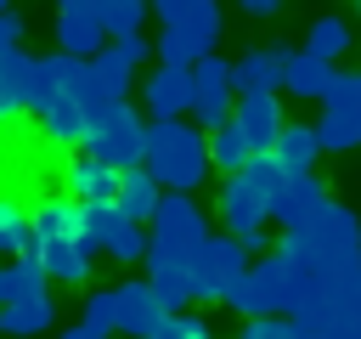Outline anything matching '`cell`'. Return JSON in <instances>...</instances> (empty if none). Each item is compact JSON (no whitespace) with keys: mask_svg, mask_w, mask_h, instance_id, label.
<instances>
[{"mask_svg":"<svg viewBox=\"0 0 361 339\" xmlns=\"http://www.w3.org/2000/svg\"><path fill=\"white\" fill-rule=\"evenodd\" d=\"M282 164H276V153H254L237 175H226V186H220V220H226V232L248 249V254H259L271 237H265V220H271V198H276V186H282Z\"/></svg>","mask_w":361,"mask_h":339,"instance_id":"cell-1","label":"cell"},{"mask_svg":"<svg viewBox=\"0 0 361 339\" xmlns=\"http://www.w3.org/2000/svg\"><path fill=\"white\" fill-rule=\"evenodd\" d=\"M164 192H197L209 164V130L186 119H147V158H141Z\"/></svg>","mask_w":361,"mask_h":339,"instance_id":"cell-2","label":"cell"},{"mask_svg":"<svg viewBox=\"0 0 361 339\" xmlns=\"http://www.w3.org/2000/svg\"><path fill=\"white\" fill-rule=\"evenodd\" d=\"M220 305H231L243 316H293L305 305V282H299V271L282 254H259L254 266H243L231 277V288H226Z\"/></svg>","mask_w":361,"mask_h":339,"instance_id":"cell-3","label":"cell"},{"mask_svg":"<svg viewBox=\"0 0 361 339\" xmlns=\"http://www.w3.org/2000/svg\"><path fill=\"white\" fill-rule=\"evenodd\" d=\"M209 237V215L192 192H164L147 220V271L152 266H192V254Z\"/></svg>","mask_w":361,"mask_h":339,"instance_id":"cell-4","label":"cell"},{"mask_svg":"<svg viewBox=\"0 0 361 339\" xmlns=\"http://www.w3.org/2000/svg\"><path fill=\"white\" fill-rule=\"evenodd\" d=\"M85 153H90V158H102V164H113V170L141 164V158H147V119H141L130 102H118L113 113H102V119L90 124Z\"/></svg>","mask_w":361,"mask_h":339,"instance_id":"cell-5","label":"cell"},{"mask_svg":"<svg viewBox=\"0 0 361 339\" xmlns=\"http://www.w3.org/2000/svg\"><path fill=\"white\" fill-rule=\"evenodd\" d=\"M322 153H350L361 147V68L355 73H333L327 96H322V119H316Z\"/></svg>","mask_w":361,"mask_h":339,"instance_id":"cell-6","label":"cell"},{"mask_svg":"<svg viewBox=\"0 0 361 339\" xmlns=\"http://www.w3.org/2000/svg\"><path fill=\"white\" fill-rule=\"evenodd\" d=\"M231 107H237L231 62L209 51V56L192 68V124H197V130H214V124H226V119H231Z\"/></svg>","mask_w":361,"mask_h":339,"instance_id":"cell-7","label":"cell"},{"mask_svg":"<svg viewBox=\"0 0 361 339\" xmlns=\"http://www.w3.org/2000/svg\"><path fill=\"white\" fill-rule=\"evenodd\" d=\"M248 266V249L226 232V237H203V249L192 254V299H226V288H231V277Z\"/></svg>","mask_w":361,"mask_h":339,"instance_id":"cell-8","label":"cell"},{"mask_svg":"<svg viewBox=\"0 0 361 339\" xmlns=\"http://www.w3.org/2000/svg\"><path fill=\"white\" fill-rule=\"evenodd\" d=\"M152 11L164 17V28H175L197 51V62L214 51V40H220V6L214 0H152Z\"/></svg>","mask_w":361,"mask_h":339,"instance_id":"cell-9","label":"cell"},{"mask_svg":"<svg viewBox=\"0 0 361 339\" xmlns=\"http://www.w3.org/2000/svg\"><path fill=\"white\" fill-rule=\"evenodd\" d=\"M28 220H34V249L45 243H79L85 237V203L73 192H45L28 203Z\"/></svg>","mask_w":361,"mask_h":339,"instance_id":"cell-10","label":"cell"},{"mask_svg":"<svg viewBox=\"0 0 361 339\" xmlns=\"http://www.w3.org/2000/svg\"><path fill=\"white\" fill-rule=\"evenodd\" d=\"M322 203H327V181L316 170H288L282 186H276V198H271V220L288 232V226H305Z\"/></svg>","mask_w":361,"mask_h":339,"instance_id":"cell-11","label":"cell"},{"mask_svg":"<svg viewBox=\"0 0 361 339\" xmlns=\"http://www.w3.org/2000/svg\"><path fill=\"white\" fill-rule=\"evenodd\" d=\"M231 119H237V130L248 136V147L254 153H271L276 147V136H282V102H276V90H248V96H237V107H231Z\"/></svg>","mask_w":361,"mask_h":339,"instance_id":"cell-12","label":"cell"},{"mask_svg":"<svg viewBox=\"0 0 361 339\" xmlns=\"http://www.w3.org/2000/svg\"><path fill=\"white\" fill-rule=\"evenodd\" d=\"M141 102H147L152 119H180V113H192V68L158 62V68L147 73V85H141Z\"/></svg>","mask_w":361,"mask_h":339,"instance_id":"cell-13","label":"cell"},{"mask_svg":"<svg viewBox=\"0 0 361 339\" xmlns=\"http://www.w3.org/2000/svg\"><path fill=\"white\" fill-rule=\"evenodd\" d=\"M164 316L169 311H164V299H158V288L147 277L141 282H118V333L124 339H147Z\"/></svg>","mask_w":361,"mask_h":339,"instance_id":"cell-14","label":"cell"},{"mask_svg":"<svg viewBox=\"0 0 361 339\" xmlns=\"http://www.w3.org/2000/svg\"><path fill=\"white\" fill-rule=\"evenodd\" d=\"M282 68H288V45H254L231 62V85L237 96L248 90H282Z\"/></svg>","mask_w":361,"mask_h":339,"instance_id":"cell-15","label":"cell"},{"mask_svg":"<svg viewBox=\"0 0 361 339\" xmlns=\"http://www.w3.org/2000/svg\"><path fill=\"white\" fill-rule=\"evenodd\" d=\"M118 175H124V170H113V164H102V158H90V153H79V158H68L62 186H68L79 203H107V198H118Z\"/></svg>","mask_w":361,"mask_h":339,"instance_id":"cell-16","label":"cell"},{"mask_svg":"<svg viewBox=\"0 0 361 339\" xmlns=\"http://www.w3.org/2000/svg\"><path fill=\"white\" fill-rule=\"evenodd\" d=\"M34 119H39V130H45L51 147H85V136H90V113H85L73 96H62V90H56Z\"/></svg>","mask_w":361,"mask_h":339,"instance_id":"cell-17","label":"cell"},{"mask_svg":"<svg viewBox=\"0 0 361 339\" xmlns=\"http://www.w3.org/2000/svg\"><path fill=\"white\" fill-rule=\"evenodd\" d=\"M333 62L327 56H316V51H288V68H282V90L288 96H299V102H322L327 96V85H333Z\"/></svg>","mask_w":361,"mask_h":339,"instance_id":"cell-18","label":"cell"},{"mask_svg":"<svg viewBox=\"0 0 361 339\" xmlns=\"http://www.w3.org/2000/svg\"><path fill=\"white\" fill-rule=\"evenodd\" d=\"M45 328H56V305H51V294L0 305V333H6V339H39Z\"/></svg>","mask_w":361,"mask_h":339,"instance_id":"cell-19","label":"cell"},{"mask_svg":"<svg viewBox=\"0 0 361 339\" xmlns=\"http://www.w3.org/2000/svg\"><path fill=\"white\" fill-rule=\"evenodd\" d=\"M158 198H164V186H158V175H152L147 164H130V170L118 175V198H113V203H118L130 220H141V226H147V220H152V209H158Z\"/></svg>","mask_w":361,"mask_h":339,"instance_id":"cell-20","label":"cell"},{"mask_svg":"<svg viewBox=\"0 0 361 339\" xmlns=\"http://www.w3.org/2000/svg\"><path fill=\"white\" fill-rule=\"evenodd\" d=\"M45 266H39V254H11L6 266H0V305H11V299H34V294H45Z\"/></svg>","mask_w":361,"mask_h":339,"instance_id":"cell-21","label":"cell"},{"mask_svg":"<svg viewBox=\"0 0 361 339\" xmlns=\"http://www.w3.org/2000/svg\"><path fill=\"white\" fill-rule=\"evenodd\" d=\"M39 254V266H45V277L51 282H90V249L85 243H45V249H34Z\"/></svg>","mask_w":361,"mask_h":339,"instance_id":"cell-22","label":"cell"},{"mask_svg":"<svg viewBox=\"0 0 361 339\" xmlns=\"http://www.w3.org/2000/svg\"><path fill=\"white\" fill-rule=\"evenodd\" d=\"M276 164L282 170H316V158H322V136H316V124H282V136H276Z\"/></svg>","mask_w":361,"mask_h":339,"instance_id":"cell-23","label":"cell"},{"mask_svg":"<svg viewBox=\"0 0 361 339\" xmlns=\"http://www.w3.org/2000/svg\"><path fill=\"white\" fill-rule=\"evenodd\" d=\"M11 254H34V220H28L23 198L0 192V260H11Z\"/></svg>","mask_w":361,"mask_h":339,"instance_id":"cell-24","label":"cell"},{"mask_svg":"<svg viewBox=\"0 0 361 339\" xmlns=\"http://www.w3.org/2000/svg\"><path fill=\"white\" fill-rule=\"evenodd\" d=\"M248 158H254V147H248V136L237 130V119H226V124L209 130V164H214L220 175H237Z\"/></svg>","mask_w":361,"mask_h":339,"instance_id":"cell-25","label":"cell"},{"mask_svg":"<svg viewBox=\"0 0 361 339\" xmlns=\"http://www.w3.org/2000/svg\"><path fill=\"white\" fill-rule=\"evenodd\" d=\"M107 45V28L96 17H56V51L68 56H96Z\"/></svg>","mask_w":361,"mask_h":339,"instance_id":"cell-26","label":"cell"},{"mask_svg":"<svg viewBox=\"0 0 361 339\" xmlns=\"http://www.w3.org/2000/svg\"><path fill=\"white\" fill-rule=\"evenodd\" d=\"M90 73H96V79H102V85H107L118 102H124V96H130V85H135V62L118 51V40H107V45L90 56Z\"/></svg>","mask_w":361,"mask_h":339,"instance_id":"cell-27","label":"cell"},{"mask_svg":"<svg viewBox=\"0 0 361 339\" xmlns=\"http://www.w3.org/2000/svg\"><path fill=\"white\" fill-rule=\"evenodd\" d=\"M79 328L90 339H118V288H90V299L79 311Z\"/></svg>","mask_w":361,"mask_h":339,"instance_id":"cell-28","label":"cell"},{"mask_svg":"<svg viewBox=\"0 0 361 339\" xmlns=\"http://www.w3.org/2000/svg\"><path fill=\"white\" fill-rule=\"evenodd\" d=\"M152 0H90L96 23L107 28V40H124V34H141V17H147Z\"/></svg>","mask_w":361,"mask_h":339,"instance_id":"cell-29","label":"cell"},{"mask_svg":"<svg viewBox=\"0 0 361 339\" xmlns=\"http://www.w3.org/2000/svg\"><path fill=\"white\" fill-rule=\"evenodd\" d=\"M305 51H316V56H344L350 51V28H344V17H316L310 23V34H305Z\"/></svg>","mask_w":361,"mask_h":339,"instance_id":"cell-30","label":"cell"},{"mask_svg":"<svg viewBox=\"0 0 361 339\" xmlns=\"http://www.w3.org/2000/svg\"><path fill=\"white\" fill-rule=\"evenodd\" d=\"M327 299L338 311H361V254H350L333 277H327Z\"/></svg>","mask_w":361,"mask_h":339,"instance_id":"cell-31","label":"cell"},{"mask_svg":"<svg viewBox=\"0 0 361 339\" xmlns=\"http://www.w3.org/2000/svg\"><path fill=\"white\" fill-rule=\"evenodd\" d=\"M147 339H214V328H209L203 316H192V311H169Z\"/></svg>","mask_w":361,"mask_h":339,"instance_id":"cell-32","label":"cell"},{"mask_svg":"<svg viewBox=\"0 0 361 339\" xmlns=\"http://www.w3.org/2000/svg\"><path fill=\"white\" fill-rule=\"evenodd\" d=\"M237 339H288V316H248Z\"/></svg>","mask_w":361,"mask_h":339,"instance_id":"cell-33","label":"cell"},{"mask_svg":"<svg viewBox=\"0 0 361 339\" xmlns=\"http://www.w3.org/2000/svg\"><path fill=\"white\" fill-rule=\"evenodd\" d=\"M118 51H124V56H130L135 68H141V62L152 56V45H147V34H124V40H118Z\"/></svg>","mask_w":361,"mask_h":339,"instance_id":"cell-34","label":"cell"},{"mask_svg":"<svg viewBox=\"0 0 361 339\" xmlns=\"http://www.w3.org/2000/svg\"><path fill=\"white\" fill-rule=\"evenodd\" d=\"M6 45H23V17L17 11H0V51Z\"/></svg>","mask_w":361,"mask_h":339,"instance_id":"cell-35","label":"cell"},{"mask_svg":"<svg viewBox=\"0 0 361 339\" xmlns=\"http://www.w3.org/2000/svg\"><path fill=\"white\" fill-rule=\"evenodd\" d=\"M17 113H23V102H17V96H11V85L0 79V124H11Z\"/></svg>","mask_w":361,"mask_h":339,"instance_id":"cell-36","label":"cell"},{"mask_svg":"<svg viewBox=\"0 0 361 339\" xmlns=\"http://www.w3.org/2000/svg\"><path fill=\"white\" fill-rule=\"evenodd\" d=\"M237 6H243L248 17H276V11H282V0H237Z\"/></svg>","mask_w":361,"mask_h":339,"instance_id":"cell-37","label":"cell"},{"mask_svg":"<svg viewBox=\"0 0 361 339\" xmlns=\"http://www.w3.org/2000/svg\"><path fill=\"white\" fill-rule=\"evenodd\" d=\"M56 17H96L90 0H56Z\"/></svg>","mask_w":361,"mask_h":339,"instance_id":"cell-38","label":"cell"},{"mask_svg":"<svg viewBox=\"0 0 361 339\" xmlns=\"http://www.w3.org/2000/svg\"><path fill=\"white\" fill-rule=\"evenodd\" d=\"M0 11H11V0H0Z\"/></svg>","mask_w":361,"mask_h":339,"instance_id":"cell-39","label":"cell"},{"mask_svg":"<svg viewBox=\"0 0 361 339\" xmlns=\"http://www.w3.org/2000/svg\"><path fill=\"white\" fill-rule=\"evenodd\" d=\"M355 6H361V0H355Z\"/></svg>","mask_w":361,"mask_h":339,"instance_id":"cell-40","label":"cell"}]
</instances>
